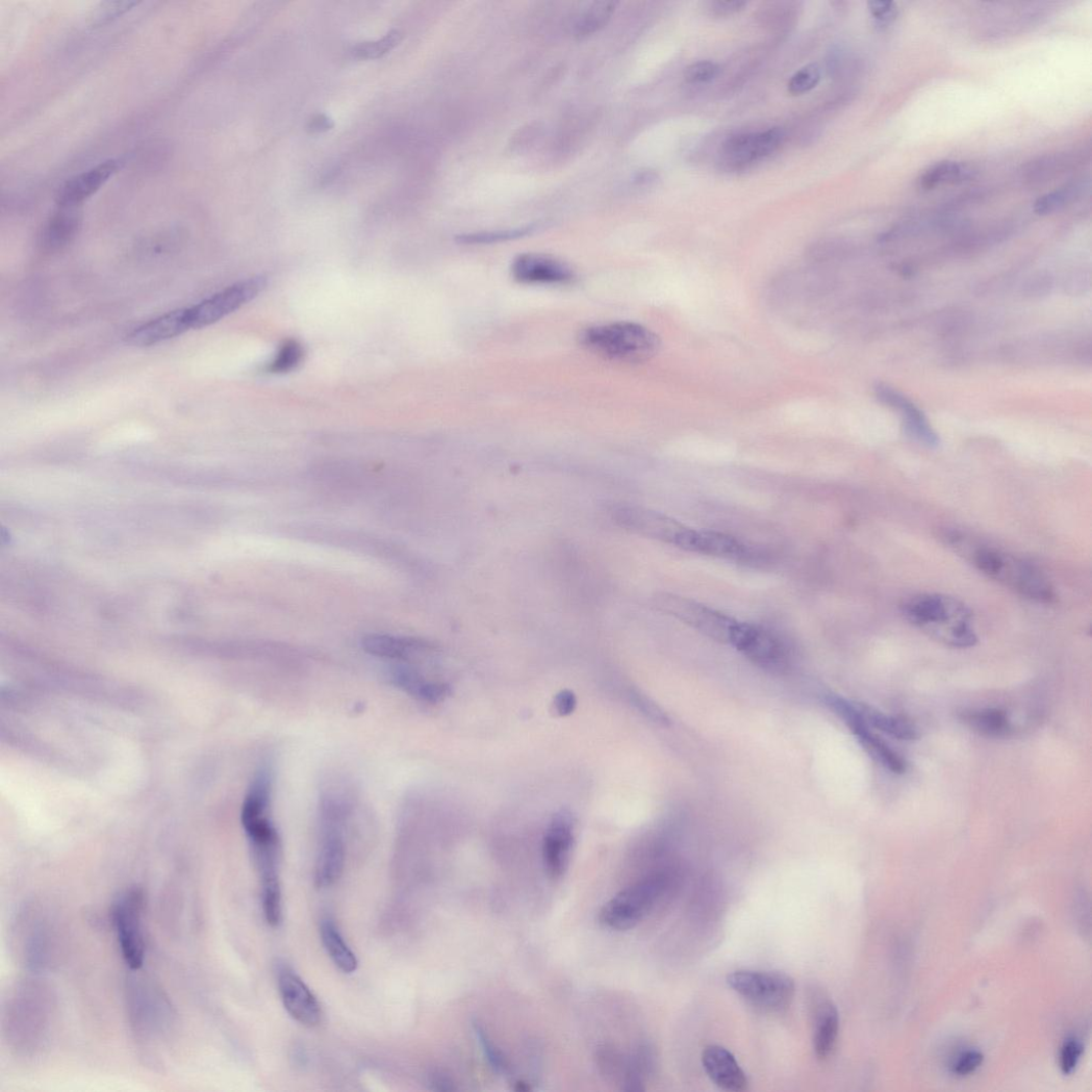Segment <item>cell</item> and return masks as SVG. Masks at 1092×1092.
Instances as JSON below:
<instances>
[{
    "label": "cell",
    "mask_w": 1092,
    "mask_h": 1092,
    "mask_svg": "<svg viewBox=\"0 0 1092 1092\" xmlns=\"http://www.w3.org/2000/svg\"><path fill=\"white\" fill-rule=\"evenodd\" d=\"M945 540L963 555L984 575L1004 587L1037 603L1053 604L1057 595L1049 577L1023 558L976 541L957 531L946 533Z\"/></svg>",
    "instance_id": "obj_1"
},
{
    "label": "cell",
    "mask_w": 1092,
    "mask_h": 1092,
    "mask_svg": "<svg viewBox=\"0 0 1092 1092\" xmlns=\"http://www.w3.org/2000/svg\"><path fill=\"white\" fill-rule=\"evenodd\" d=\"M901 611L905 619L946 646L967 649L977 643L973 613L963 602L938 594H923L906 600Z\"/></svg>",
    "instance_id": "obj_2"
},
{
    "label": "cell",
    "mask_w": 1092,
    "mask_h": 1092,
    "mask_svg": "<svg viewBox=\"0 0 1092 1092\" xmlns=\"http://www.w3.org/2000/svg\"><path fill=\"white\" fill-rule=\"evenodd\" d=\"M578 342L599 357L629 364L651 360L662 345L650 329L629 321L588 326L581 330Z\"/></svg>",
    "instance_id": "obj_3"
},
{
    "label": "cell",
    "mask_w": 1092,
    "mask_h": 1092,
    "mask_svg": "<svg viewBox=\"0 0 1092 1092\" xmlns=\"http://www.w3.org/2000/svg\"><path fill=\"white\" fill-rule=\"evenodd\" d=\"M667 877L655 874L623 888L600 911L599 921L607 929L628 930L640 924L666 891Z\"/></svg>",
    "instance_id": "obj_4"
},
{
    "label": "cell",
    "mask_w": 1092,
    "mask_h": 1092,
    "mask_svg": "<svg viewBox=\"0 0 1092 1092\" xmlns=\"http://www.w3.org/2000/svg\"><path fill=\"white\" fill-rule=\"evenodd\" d=\"M727 982L751 1005L768 1012L790 1007L795 995L793 978L779 972L740 970L732 972Z\"/></svg>",
    "instance_id": "obj_5"
},
{
    "label": "cell",
    "mask_w": 1092,
    "mask_h": 1092,
    "mask_svg": "<svg viewBox=\"0 0 1092 1092\" xmlns=\"http://www.w3.org/2000/svg\"><path fill=\"white\" fill-rule=\"evenodd\" d=\"M654 605L663 612L685 624L703 632L706 637L729 643L735 619L689 598L673 594H659L654 598Z\"/></svg>",
    "instance_id": "obj_6"
},
{
    "label": "cell",
    "mask_w": 1092,
    "mask_h": 1092,
    "mask_svg": "<svg viewBox=\"0 0 1092 1092\" xmlns=\"http://www.w3.org/2000/svg\"><path fill=\"white\" fill-rule=\"evenodd\" d=\"M143 909V893L134 888L120 899L114 913L123 958L134 971L142 968L145 958Z\"/></svg>",
    "instance_id": "obj_7"
},
{
    "label": "cell",
    "mask_w": 1092,
    "mask_h": 1092,
    "mask_svg": "<svg viewBox=\"0 0 1092 1092\" xmlns=\"http://www.w3.org/2000/svg\"><path fill=\"white\" fill-rule=\"evenodd\" d=\"M266 287L267 278L256 276L226 288L187 309L190 327L201 329L221 320L258 297Z\"/></svg>",
    "instance_id": "obj_8"
},
{
    "label": "cell",
    "mask_w": 1092,
    "mask_h": 1092,
    "mask_svg": "<svg viewBox=\"0 0 1092 1092\" xmlns=\"http://www.w3.org/2000/svg\"><path fill=\"white\" fill-rule=\"evenodd\" d=\"M348 825L347 821L340 818H323L317 821L315 882L320 888L335 885L343 875Z\"/></svg>",
    "instance_id": "obj_9"
},
{
    "label": "cell",
    "mask_w": 1092,
    "mask_h": 1092,
    "mask_svg": "<svg viewBox=\"0 0 1092 1092\" xmlns=\"http://www.w3.org/2000/svg\"><path fill=\"white\" fill-rule=\"evenodd\" d=\"M613 521L637 535L676 547L688 526L648 508L620 504L611 511Z\"/></svg>",
    "instance_id": "obj_10"
},
{
    "label": "cell",
    "mask_w": 1092,
    "mask_h": 1092,
    "mask_svg": "<svg viewBox=\"0 0 1092 1092\" xmlns=\"http://www.w3.org/2000/svg\"><path fill=\"white\" fill-rule=\"evenodd\" d=\"M784 139L785 132L780 127H773L763 132L734 135L723 144L720 164L730 171L744 170L774 155Z\"/></svg>",
    "instance_id": "obj_11"
},
{
    "label": "cell",
    "mask_w": 1092,
    "mask_h": 1092,
    "mask_svg": "<svg viewBox=\"0 0 1092 1092\" xmlns=\"http://www.w3.org/2000/svg\"><path fill=\"white\" fill-rule=\"evenodd\" d=\"M129 1004L133 1025L146 1037L160 1036L171 1021L170 1004L160 989L150 982L137 980L129 989Z\"/></svg>",
    "instance_id": "obj_12"
},
{
    "label": "cell",
    "mask_w": 1092,
    "mask_h": 1092,
    "mask_svg": "<svg viewBox=\"0 0 1092 1092\" xmlns=\"http://www.w3.org/2000/svg\"><path fill=\"white\" fill-rule=\"evenodd\" d=\"M729 644L745 654L753 662L767 667L784 664L786 650L783 643L771 630L759 625L736 621Z\"/></svg>",
    "instance_id": "obj_13"
},
{
    "label": "cell",
    "mask_w": 1092,
    "mask_h": 1092,
    "mask_svg": "<svg viewBox=\"0 0 1092 1092\" xmlns=\"http://www.w3.org/2000/svg\"><path fill=\"white\" fill-rule=\"evenodd\" d=\"M276 977L278 992L291 1017L304 1027H317L321 1022L322 1010L307 984L286 964L277 967Z\"/></svg>",
    "instance_id": "obj_14"
},
{
    "label": "cell",
    "mask_w": 1092,
    "mask_h": 1092,
    "mask_svg": "<svg viewBox=\"0 0 1092 1092\" xmlns=\"http://www.w3.org/2000/svg\"><path fill=\"white\" fill-rule=\"evenodd\" d=\"M574 830V818L567 810L556 813L547 829L542 847L543 866L553 880L561 879L568 869Z\"/></svg>",
    "instance_id": "obj_15"
},
{
    "label": "cell",
    "mask_w": 1092,
    "mask_h": 1092,
    "mask_svg": "<svg viewBox=\"0 0 1092 1092\" xmlns=\"http://www.w3.org/2000/svg\"><path fill=\"white\" fill-rule=\"evenodd\" d=\"M23 989L21 998L16 995L13 998V1006L8 1007L9 1030L14 1035L30 1033L29 1048L33 1047L35 1049L41 1043V1040L45 1038L50 1013L52 1012H50V1005L45 1007L48 1004V1000L41 1002V999L45 996L44 994L38 1000L35 997L38 996L39 992L36 990L37 995H34L35 987L29 986Z\"/></svg>",
    "instance_id": "obj_16"
},
{
    "label": "cell",
    "mask_w": 1092,
    "mask_h": 1092,
    "mask_svg": "<svg viewBox=\"0 0 1092 1092\" xmlns=\"http://www.w3.org/2000/svg\"><path fill=\"white\" fill-rule=\"evenodd\" d=\"M512 273L516 281L529 286H562L575 278L568 263L540 253L521 254L513 263Z\"/></svg>",
    "instance_id": "obj_17"
},
{
    "label": "cell",
    "mask_w": 1092,
    "mask_h": 1092,
    "mask_svg": "<svg viewBox=\"0 0 1092 1092\" xmlns=\"http://www.w3.org/2000/svg\"><path fill=\"white\" fill-rule=\"evenodd\" d=\"M676 548L727 560L739 561L750 556V550L739 539L724 532L691 527L685 530Z\"/></svg>",
    "instance_id": "obj_18"
},
{
    "label": "cell",
    "mask_w": 1092,
    "mask_h": 1092,
    "mask_svg": "<svg viewBox=\"0 0 1092 1092\" xmlns=\"http://www.w3.org/2000/svg\"><path fill=\"white\" fill-rule=\"evenodd\" d=\"M121 161L108 160L91 169L75 175L67 181L56 194L60 208H79L83 202L93 195L120 169Z\"/></svg>",
    "instance_id": "obj_19"
},
{
    "label": "cell",
    "mask_w": 1092,
    "mask_h": 1092,
    "mask_svg": "<svg viewBox=\"0 0 1092 1092\" xmlns=\"http://www.w3.org/2000/svg\"><path fill=\"white\" fill-rule=\"evenodd\" d=\"M389 680L396 689L428 704L440 703L451 693L447 682L427 678L420 670L408 665L393 666L389 670Z\"/></svg>",
    "instance_id": "obj_20"
},
{
    "label": "cell",
    "mask_w": 1092,
    "mask_h": 1092,
    "mask_svg": "<svg viewBox=\"0 0 1092 1092\" xmlns=\"http://www.w3.org/2000/svg\"><path fill=\"white\" fill-rule=\"evenodd\" d=\"M703 1068L712 1082L727 1091L743 1092L749 1081L734 1055L717 1045L707 1046L702 1053Z\"/></svg>",
    "instance_id": "obj_21"
},
{
    "label": "cell",
    "mask_w": 1092,
    "mask_h": 1092,
    "mask_svg": "<svg viewBox=\"0 0 1092 1092\" xmlns=\"http://www.w3.org/2000/svg\"><path fill=\"white\" fill-rule=\"evenodd\" d=\"M363 650L378 658L408 662L417 657L435 652V648L425 641L397 638L392 635L370 634L362 639Z\"/></svg>",
    "instance_id": "obj_22"
},
{
    "label": "cell",
    "mask_w": 1092,
    "mask_h": 1092,
    "mask_svg": "<svg viewBox=\"0 0 1092 1092\" xmlns=\"http://www.w3.org/2000/svg\"><path fill=\"white\" fill-rule=\"evenodd\" d=\"M189 329L188 310H177L138 326L129 336V342L141 347L154 346L179 337Z\"/></svg>",
    "instance_id": "obj_23"
},
{
    "label": "cell",
    "mask_w": 1092,
    "mask_h": 1092,
    "mask_svg": "<svg viewBox=\"0 0 1092 1092\" xmlns=\"http://www.w3.org/2000/svg\"><path fill=\"white\" fill-rule=\"evenodd\" d=\"M858 736L862 745L869 753L886 770L894 774L906 772V761L894 749L882 741L879 736L872 732L863 717L861 707L847 722Z\"/></svg>",
    "instance_id": "obj_24"
},
{
    "label": "cell",
    "mask_w": 1092,
    "mask_h": 1092,
    "mask_svg": "<svg viewBox=\"0 0 1092 1092\" xmlns=\"http://www.w3.org/2000/svg\"><path fill=\"white\" fill-rule=\"evenodd\" d=\"M82 214L78 208H60L42 227L40 245L47 251H57L68 246L79 234Z\"/></svg>",
    "instance_id": "obj_25"
},
{
    "label": "cell",
    "mask_w": 1092,
    "mask_h": 1092,
    "mask_svg": "<svg viewBox=\"0 0 1092 1092\" xmlns=\"http://www.w3.org/2000/svg\"><path fill=\"white\" fill-rule=\"evenodd\" d=\"M839 1030L840 1017L835 1005L827 999L820 1001L816 1007L813 1031V1049L819 1059L825 1060L832 1054Z\"/></svg>",
    "instance_id": "obj_26"
},
{
    "label": "cell",
    "mask_w": 1092,
    "mask_h": 1092,
    "mask_svg": "<svg viewBox=\"0 0 1092 1092\" xmlns=\"http://www.w3.org/2000/svg\"><path fill=\"white\" fill-rule=\"evenodd\" d=\"M320 935L322 945L329 957L332 958L336 966L342 972L351 974L357 971L359 966L357 956H355L346 944L339 928L332 919L325 918L321 921Z\"/></svg>",
    "instance_id": "obj_27"
},
{
    "label": "cell",
    "mask_w": 1092,
    "mask_h": 1092,
    "mask_svg": "<svg viewBox=\"0 0 1092 1092\" xmlns=\"http://www.w3.org/2000/svg\"><path fill=\"white\" fill-rule=\"evenodd\" d=\"M973 167L952 161L940 162L928 168L920 177L919 185L924 190H931L947 184H962L974 179Z\"/></svg>",
    "instance_id": "obj_28"
},
{
    "label": "cell",
    "mask_w": 1092,
    "mask_h": 1092,
    "mask_svg": "<svg viewBox=\"0 0 1092 1092\" xmlns=\"http://www.w3.org/2000/svg\"><path fill=\"white\" fill-rule=\"evenodd\" d=\"M960 719L987 738H1005L1012 730L1007 713L999 708L971 710L963 713Z\"/></svg>",
    "instance_id": "obj_29"
},
{
    "label": "cell",
    "mask_w": 1092,
    "mask_h": 1092,
    "mask_svg": "<svg viewBox=\"0 0 1092 1092\" xmlns=\"http://www.w3.org/2000/svg\"><path fill=\"white\" fill-rule=\"evenodd\" d=\"M1079 161V155L1072 151L1039 158L1025 166L1023 177L1033 184L1047 182L1059 173L1072 169Z\"/></svg>",
    "instance_id": "obj_30"
},
{
    "label": "cell",
    "mask_w": 1092,
    "mask_h": 1092,
    "mask_svg": "<svg viewBox=\"0 0 1092 1092\" xmlns=\"http://www.w3.org/2000/svg\"><path fill=\"white\" fill-rule=\"evenodd\" d=\"M617 3L615 2H595L588 4L586 8L580 11L577 15L573 33L581 39L587 38L600 30H602L609 19L612 18L616 11Z\"/></svg>",
    "instance_id": "obj_31"
},
{
    "label": "cell",
    "mask_w": 1092,
    "mask_h": 1092,
    "mask_svg": "<svg viewBox=\"0 0 1092 1092\" xmlns=\"http://www.w3.org/2000/svg\"><path fill=\"white\" fill-rule=\"evenodd\" d=\"M861 709L863 717H865L870 728L877 729L893 739L912 741L919 736L917 728L903 718L885 715L867 707H861Z\"/></svg>",
    "instance_id": "obj_32"
},
{
    "label": "cell",
    "mask_w": 1092,
    "mask_h": 1092,
    "mask_svg": "<svg viewBox=\"0 0 1092 1092\" xmlns=\"http://www.w3.org/2000/svg\"><path fill=\"white\" fill-rule=\"evenodd\" d=\"M904 418V431L908 438L928 448H936L940 438L930 426L925 414L914 403L902 412Z\"/></svg>",
    "instance_id": "obj_33"
},
{
    "label": "cell",
    "mask_w": 1092,
    "mask_h": 1092,
    "mask_svg": "<svg viewBox=\"0 0 1092 1092\" xmlns=\"http://www.w3.org/2000/svg\"><path fill=\"white\" fill-rule=\"evenodd\" d=\"M1086 185L1082 182H1074L1059 189L1041 195L1034 203V211L1040 216L1053 214L1071 203L1075 202L1083 192Z\"/></svg>",
    "instance_id": "obj_34"
},
{
    "label": "cell",
    "mask_w": 1092,
    "mask_h": 1092,
    "mask_svg": "<svg viewBox=\"0 0 1092 1092\" xmlns=\"http://www.w3.org/2000/svg\"><path fill=\"white\" fill-rule=\"evenodd\" d=\"M537 224H530L517 228H507V230L486 231L462 234L455 237V242L462 245H490L503 242L515 241L528 236L537 230Z\"/></svg>",
    "instance_id": "obj_35"
},
{
    "label": "cell",
    "mask_w": 1092,
    "mask_h": 1092,
    "mask_svg": "<svg viewBox=\"0 0 1092 1092\" xmlns=\"http://www.w3.org/2000/svg\"><path fill=\"white\" fill-rule=\"evenodd\" d=\"M262 904L267 923L276 927L282 921V892L280 879L262 881Z\"/></svg>",
    "instance_id": "obj_36"
},
{
    "label": "cell",
    "mask_w": 1092,
    "mask_h": 1092,
    "mask_svg": "<svg viewBox=\"0 0 1092 1092\" xmlns=\"http://www.w3.org/2000/svg\"><path fill=\"white\" fill-rule=\"evenodd\" d=\"M402 36L398 31H391L384 38L373 42H363L351 49V55L361 60H373L390 53L400 42Z\"/></svg>",
    "instance_id": "obj_37"
},
{
    "label": "cell",
    "mask_w": 1092,
    "mask_h": 1092,
    "mask_svg": "<svg viewBox=\"0 0 1092 1092\" xmlns=\"http://www.w3.org/2000/svg\"><path fill=\"white\" fill-rule=\"evenodd\" d=\"M475 1036L493 1071L498 1075L511 1077L512 1066L504 1053L494 1045L486 1030L478 1022L473 1024Z\"/></svg>",
    "instance_id": "obj_38"
},
{
    "label": "cell",
    "mask_w": 1092,
    "mask_h": 1092,
    "mask_svg": "<svg viewBox=\"0 0 1092 1092\" xmlns=\"http://www.w3.org/2000/svg\"><path fill=\"white\" fill-rule=\"evenodd\" d=\"M304 350L297 341L286 342L268 367L274 374H285L296 368L303 359Z\"/></svg>",
    "instance_id": "obj_39"
},
{
    "label": "cell",
    "mask_w": 1092,
    "mask_h": 1092,
    "mask_svg": "<svg viewBox=\"0 0 1092 1092\" xmlns=\"http://www.w3.org/2000/svg\"><path fill=\"white\" fill-rule=\"evenodd\" d=\"M821 81V69L812 63L799 70L791 79L787 89L793 95H801L815 89Z\"/></svg>",
    "instance_id": "obj_40"
},
{
    "label": "cell",
    "mask_w": 1092,
    "mask_h": 1092,
    "mask_svg": "<svg viewBox=\"0 0 1092 1092\" xmlns=\"http://www.w3.org/2000/svg\"><path fill=\"white\" fill-rule=\"evenodd\" d=\"M136 2H108L100 4L90 17L93 28L101 27L137 6Z\"/></svg>",
    "instance_id": "obj_41"
},
{
    "label": "cell",
    "mask_w": 1092,
    "mask_h": 1092,
    "mask_svg": "<svg viewBox=\"0 0 1092 1092\" xmlns=\"http://www.w3.org/2000/svg\"><path fill=\"white\" fill-rule=\"evenodd\" d=\"M720 73V67L712 61H699L684 72V79L691 84H706L714 81Z\"/></svg>",
    "instance_id": "obj_42"
},
{
    "label": "cell",
    "mask_w": 1092,
    "mask_h": 1092,
    "mask_svg": "<svg viewBox=\"0 0 1092 1092\" xmlns=\"http://www.w3.org/2000/svg\"><path fill=\"white\" fill-rule=\"evenodd\" d=\"M1083 1053V1047L1077 1039L1066 1040L1060 1052V1068L1063 1075L1075 1073Z\"/></svg>",
    "instance_id": "obj_43"
},
{
    "label": "cell",
    "mask_w": 1092,
    "mask_h": 1092,
    "mask_svg": "<svg viewBox=\"0 0 1092 1092\" xmlns=\"http://www.w3.org/2000/svg\"><path fill=\"white\" fill-rule=\"evenodd\" d=\"M869 10L880 27H888L893 24L899 16V9L894 3L890 2H870Z\"/></svg>",
    "instance_id": "obj_44"
},
{
    "label": "cell",
    "mask_w": 1092,
    "mask_h": 1092,
    "mask_svg": "<svg viewBox=\"0 0 1092 1092\" xmlns=\"http://www.w3.org/2000/svg\"><path fill=\"white\" fill-rule=\"evenodd\" d=\"M982 1061L984 1055L978 1051L964 1053L954 1064V1074L960 1077L969 1076L979 1068Z\"/></svg>",
    "instance_id": "obj_45"
},
{
    "label": "cell",
    "mask_w": 1092,
    "mask_h": 1092,
    "mask_svg": "<svg viewBox=\"0 0 1092 1092\" xmlns=\"http://www.w3.org/2000/svg\"><path fill=\"white\" fill-rule=\"evenodd\" d=\"M747 5L742 0H714L705 4V10L714 16H728L743 10Z\"/></svg>",
    "instance_id": "obj_46"
},
{
    "label": "cell",
    "mask_w": 1092,
    "mask_h": 1092,
    "mask_svg": "<svg viewBox=\"0 0 1092 1092\" xmlns=\"http://www.w3.org/2000/svg\"><path fill=\"white\" fill-rule=\"evenodd\" d=\"M576 697L571 691H562L555 697L554 705L556 712L561 716L571 715L576 707Z\"/></svg>",
    "instance_id": "obj_47"
},
{
    "label": "cell",
    "mask_w": 1092,
    "mask_h": 1092,
    "mask_svg": "<svg viewBox=\"0 0 1092 1092\" xmlns=\"http://www.w3.org/2000/svg\"><path fill=\"white\" fill-rule=\"evenodd\" d=\"M334 126L335 123L332 119L324 115H317L309 122L308 131L313 134L324 133L333 130Z\"/></svg>",
    "instance_id": "obj_48"
},
{
    "label": "cell",
    "mask_w": 1092,
    "mask_h": 1092,
    "mask_svg": "<svg viewBox=\"0 0 1092 1092\" xmlns=\"http://www.w3.org/2000/svg\"><path fill=\"white\" fill-rule=\"evenodd\" d=\"M430 1084L433 1085L435 1090L439 1091H451L454 1090L452 1081L442 1075H435L431 1077Z\"/></svg>",
    "instance_id": "obj_49"
}]
</instances>
